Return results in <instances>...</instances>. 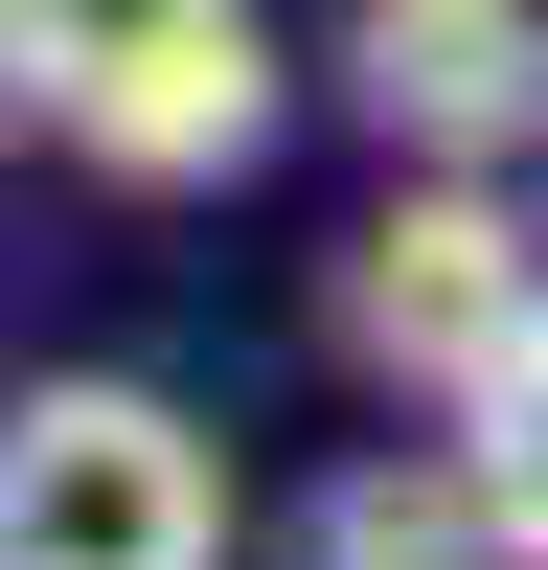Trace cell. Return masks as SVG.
I'll return each mask as SVG.
<instances>
[{"label":"cell","mask_w":548,"mask_h":570,"mask_svg":"<svg viewBox=\"0 0 548 570\" xmlns=\"http://www.w3.org/2000/svg\"><path fill=\"white\" fill-rule=\"evenodd\" d=\"M526 320H548V252L502 228V183H480V160H411L389 206L343 228V365H365V389H434V411H480Z\"/></svg>","instance_id":"cell-2"},{"label":"cell","mask_w":548,"mask_h":570,"mask_svg":"<svg viewBox=\"0 0 548 570\" xmlns=\"http://www.w3.org/2000/svg\"><path fill=\"white\" fill-rule=\"evenodd\" d=\"M252 137H274V23H206L183 69H137L115 115L69 137V160H91V183H228Z\"/></svg>","instance_id":"cell-4"},{"label":"cell","mask_w":548,"mask_h":570,"mask_svg":"<svg viewBox=\"0 0 548 570\" xmlns=\"http://www.w3.org/2000/svg\"><path fill=\"white\" fill-rule=\"evenodd\" d=\"M320 570H526V548H502L480 456H434V480H411V456H365V480L320 502Z\"/></svg>","instance_id":"cell-6"},{"label":"cell","mask_w":548,"mask_h":570,"mask_svg":"<svg viewBox=\"0 0 548 570\" xmlns=\"http://www.w3.org/2000/svg\"><path fill=\"white\" fill-rule=\"evenodd\" d=\"M343 91L389 160H502V137H548V0H365Z\"/></svg>","instance_id":"cell-3"},{"label":"cell","mask_w":548,"mask_h":570,"mask_svg":"<svg viewBox=\"0 0 548 570\" xmlns=\"http://www.w3.org/2000/svg\"><path fill=\"white\" fill-rule=\"evenodd\" d=\"M0 570H228V456L160 389L69 365L0 411Z\"/></svg>","instance_id":"cell-1"},{"label":"cell","mask_w":548,"mask_h":570,"mask_svg":"<svg viewBox=\"0 0 548 570\" xmlns=\"http://www.w3.org/2000/svg\"><path fill=\"white\" fill-rule=\"evenodd\" d=\"M206 23H252V0H0V69H23V115H46V137H91L137 69H183Z\"/></svg>","instance_id":"cell-5"},{"label":"cell","mask_w":548,"mask_h":570,"mask_svg":"<svg viewBox=\"0 0 548 570\" xmlns=\"http://www.w3.org/2000/svg\"><path fill=\"white\" fill-rule=\"evenodd\" d=\"M457 456H480V502H502V548L548 570V320H526V343H502V389L457 411Z\"/></svg>","instance_id":"cell-7"}]
</instances>
